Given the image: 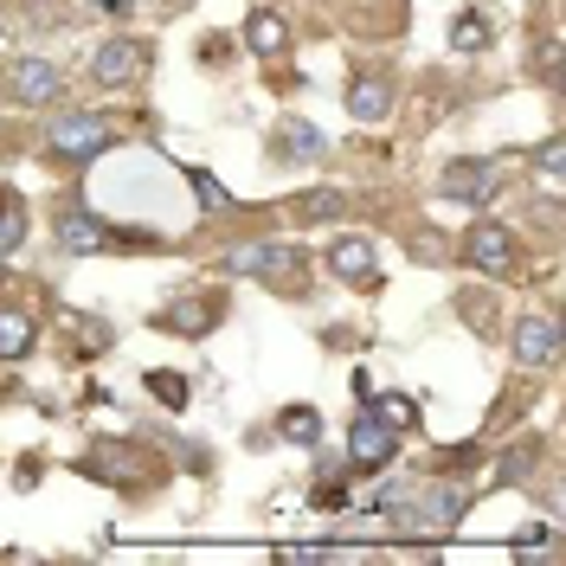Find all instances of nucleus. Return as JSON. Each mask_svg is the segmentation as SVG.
Instances as JSON below:
<instances>
[{"mask_svg":"<svg viewBox=\"0 0 566 566\" xmlns=\"http://www.w3.org/2000/svg\"><path fill=\"white\" fill-rule=\"evenodd\" d=\"M77 470H84V476H97V483H123V490H136V483H148V476L161 470V458H155V451H142V444H123V438H116V444H97Z\"/></svg>","mask_w":566,"mask_h":566,"instance_id":"20e7f679","label":"nucleus"},{"mask_svg":"<svg viewBox=\"0 0 566 566\" xmlns=\"http://www.w3.org/2000/svg\"><path fill=\"white\" fill-rule=\"evenodd\" d=\"M490 39H495L490 13H458V20H451V52H483Z\"/></svg>","mask_w":566,"mask_h":566,"instance_id":"412c9836","label":"nucleus"},{"mask_svg":"<svg viewBox=\"0 0 566 566\" xmlns=\"http://www.w3.org/2000/svg\"><path fill=\"white\" fill-rule=\"evenodd\" d=\"M155 65V45L148 39H104L97 52H91V84H104V91H136L142 77Z\"/></svg>","mask_w":566,"mask_h":566,"instance_id":"7ed1b4c3","label":"nucleus"},{"mask_svg":"<svg viewBox=\"0 0 566 566\" xmlns=\"http://www.w3.org/2000/svg\"><path fill=\"white\" fill-rule=\"evenodd\" d=\"M7 97L20 109H52L59 97H65V71H59V59H13L7 65Z\"/></svg>","mask_w":566,"mask_h":566,"instance_id":"39448f33","label":"nucleus"},{"mask_svg":"<svg viewBox=\"0 0 566 566\" xmlns=\"http://www.w3.org/2000/svg\"><path fill=\"white\" fill-rule=\"evenodd\" d=\"M200 59H207V65H226V59H232V39H226V33H207V39H200Z\"/></svg>","mask_w":566,"mask_h":566,"instance_id":"393cba45","label":"nucleus"},{"mask_svg":"<svg viewBox=\"0 0 566 566\" xmlns=\"http://www.w3.org/2000/svg\"><path fill=\"white\" fill-rule=\"evenodd\" d=\"M463 258H470V271H483V277H522V264H528V251L522 239L502 226V219H470V232H463Z\"/></svg>","mask_w":566,"mask_h":566,"instance_id":"f03ea898","label":"nucleus"},{"mask_svg":"<svg viewBox=\"0 0 566 566\" xmlns=\"http://www.w3.org/2000/svg\"><path fill=\"white\" fill-rule=\"evenodd\" d=\"M277 438H283V444L316 451V444H322V412H316V406H283V412H277Z\"/></svg>","mask_w":566,"mask_h":566,"instance_id":"a211bd4d","label":"nucleus"},{"mask_svg":"<svg viewBox=\"0 0 566 566\" xmlns=\"http://www.w3.org/2000/svg\"><path fill=\"white\" fill-rule=\"evenodd\" d=\"M148 392H155V399H168V406H187V380H180V374H148Z\"/></svg>","mask_w":566,"mask_h":566,"instance_id":"b1692460","label":"nucleus"},{"mask_svg":"<svg viewBox=\"0 0 566 566\" xmlns=\"http://www.w3.org/2000/svg\"><path fill=\"white\" fill-rule=\"evenodd\" d=\"M367 412H374V419H387L392 431H412V424H419V406H412L406 392H387V399H374Z\"/></svg>","mask_w":566,"mask_h":566,"instance_id":"4be33fe9","label":"nucleus"},{"mask_svg":"<svg viewBox=\"0 0 566 566\" xmlns=\"http://www.w3.org/2000/svg\"><path fill=\"white\" fill-rule=\"evenodd\" d=\"M245 45H251V59H283L290 52V27H283L277 7H251L245 13Z\"/></svg>","mask_w":566,"mask_h":566,"instance_id":"2eb2a0df","label":"nucleus"},{"mask_svg":"<svg viewBox=\"0 0 566 566\" xmlns=\"http://www.w3.org/2000/svg\"><path fill=\"white\" fill-rule=\"evenodd\" d=\"M283 264H303V251H290V245H245V251H232V271H245V277H277Z\"/></svg>","mask_w":566,"mask_h":566,"instance_id":"f3484780","label":"nucleus"},{"mask_svg":"<svg viewBox=\"0 0 566 566\" xmlns=\"http://www.w3.org/2000/svg\"><path fill=\"white\" fill-rule=\"evenodd\" d=\"M219 322H226V296L193 290V296H175V303L155 316V328H161V335H180V342H207Z\"/></svg>","mask_w":566,"mask_h":566,"instance_id":"423d86ee","label":"nucleus"},{"mask_svg":"<svg viewBox=\"0 0 566 566\" xmlns=\"http://www.w3.org/2000/svg\"><path fill=\"white\" fill-rule=\"evenodd\" d=\"M91 13H104V20H123V13H136V0H91Z\"/></svg>","mask_w":566,"mask_h":566,"instance_id":"a878e982","label":"nucleus"},{"mask_svg":"<svg viewBox=\"0 0 566 566\" xmlns=\"http://www.w3.org/2000/svg\"><path fill=\"white\" fill-rule=\"evenodd\" d=\"M27 232H33L27 200H20V193H0V258H13V251L27 245Z\"/></svg>","mask_w":566,"mask_h":566,"instance_id":"aec40b11","label":"nucleus"},{"mask_svg":"<svg viewBox=\"0 0 566 566\" xmlns=\"http://www.w3.org/2000/svg\"><path fill=\"white\" fill-rule=\"evenodd\" d=\"M322 264H328V277L348 283V290H380V251H374V239H335L322 251Z\"/></svg>","mask_w":566,"mask_h":566,"instance_id":"1a4fd4ad","label":"nucleus"},{"mask_svg":"<svg viewBox=\"0 0 566 566\" xmlns=\"http://www.w3.org/2000/svg\"><path fill=\"white\" fill-rule=\"evenodd\" d=\"M52 245H59V258H97V251H109V226L84 200H71L52 212Z\"/></svg>","mask_w":566,"mask_h":566,"instance_id":"0eeeda50","label":"nucleus"},{"mask_svg":"<svg viewBox=\"0 0 566 566\" xmlns=\"http://www.w3.org/2000/svg\"><path fill=\"white\" fill-rule=\"evenodd\" d=\"M438 193H444V200H463L470 212H483L495 193H502V168H495V161H444Z\"/></svg>","mask_w":566,"mask_h":566,"instance_id":"6e6552de","label":"nucleus"},{"mask_svg":"<svg viewBox=\"0 0 566 566\" xmlns=\"http://www.w3.org/2000/svg\"><path fill=\"white\" fill-rule=\"evenodd\" d=\"M187 187H193V200H200L207 212H232V193H226V187H219L212 175H200V168H187Z\"/></svg>","mask_w":566,"mask_h":566,"instance_id":"5701e85b","label":"nucleus"},{"mask_svg":"<svg viewBox=\"0 0 566 566\" xmlns=\"http://www.w3.org/2000/svg\"><path fill=\"white\" fill-rule=\"evenodd\" d=\"M328 155V136H322L310 116H283L277 136H271V161L277 168H310V161H322Z\"/></svg>","mask_w":566,"mask_h":566,"instance_id":"9d476101","label":"nucleus"},{"mask_svg":"<svg viewBox=\"0 0 566 566\" xmlns=\"http://www.w3.org/2000/svg\"><path fill=\"white\" fill-rule=\"evenodd\" d=\"M0 45H7V13H0Z\"/></svg>","mask_w":566,"mask_h":566,"instance_id":"bb28decb","label":"nucleus"},{"mask_svg":"<svg viewBox=\"0 0 566 566\" xmlns=\"http://www.w3.org/2000/svg\"><path fill=\"white\" fill-rule=\"evenodd\" d=\"M39 342V328L27 310H0V360H27Z\"/></svg>","mask_w":566,"mask_h":566,"instance_id":"6ab92c4d","label":"nucleus"},{"mask_svg":"<svg viewBox=\"0 0 566 566\" xmlns=\"http://www.w3.org/2000/svg\"><path fill=\"white\" fill-rule=\"evenodd\" d=\"M412 515H424L431 528H458L463 515H470V495L463 490H438V483H431V490L412 495Z\"/></svg>","mask_w":566,"mask_h":566,"instance_id":"dca6fc26","label":"nucleus"},{"mask_svg":"<svg viewBox=\"0 0 566 566\" xmlns=\"http://www.w3.org/2000/svg\"><path fill=\"white\" fill-rule=\"evenodd\" d=\"M348 458L360 463V470H387L392 458H399V431H392L387 419H374V412H360L348 431Z\"/></svg>","mask_w":566,"mask_h":566,"instance_id":"f8f14e48","label":"nucleus"},{"mask_svg":"<svg viewBox=\"0 0 566 566\" xmlns=\"http://www.w3.org/2000/svg\"><path fill=\"white\" fill-rule=\"evenodd\" d=\"M116 129H109V116L97 109H65L59 123H52V142H45V155H52V168H91L97 155H104Z\"/></svg>","mask_w":566,"mask_h":566,"instance_id":"f257e3e1","label":"nucleus"},{"mask_svg":"<svg viewBox=\"0 0 566 566\" xmlns=\"http://www.w3.org/2000/svg\"><path fill=\"white\" fill-rule=\"evenodd\" d=\"M509 348H515V367H554V360H560V322L554 316H522L515 335H509Z\"/></svg>","mask_w":566,"mask_h":566,"instance_id":"9b49d317","label":"nucleus"},{"mask_svg":"<svg viewBox=\"0 0 566 566\" xmlns=\"http://www.w3.org/2000/svg\"><path fill=\"white\" fill-rule=\"evenodd\" d=\"M348 116L354 123H387L392 116V77L387 71H367L348 84Z\"/></svg>","mask_w":566,"mask_h":566,"instance_id":"4468645a","label":"nucleus"},{"mask_svg":"<svg viewBox=\"0 0 566 566\" xmlns=\"http://www.w3.org/2000/svg\"><path fill=\"white\" fill-rule=\"evenodd\" d=\"M283 219H290V226H335V219H348V193H342V187L290 193V200H283Z\"/></svg>","mask_w":566,"mask_h":566,"instance_id":"ddd939ff","label":"nucleus"}]
</instances>
